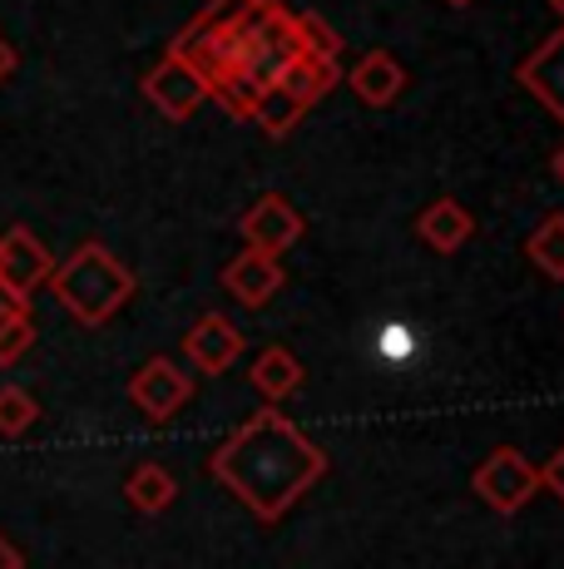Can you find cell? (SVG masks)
Segmentation results:
<instances>
[{
  "label": "cell",
  "mask_w": 564,
  "mask_h": 569,
  "mask_svg": "<svg viewBox=\"0 0 564 569\" xmlns=\"http://www.w3.org/2000/svg\"><path fill=\"white\" fill-rule=\"evenodd\" d=\"M169 54L189 60L233 119H253L258 94L302 54V36L282 0H209L173 36Z\"/></svg>",
  "instance_id": "cell-1"
},
{
  "label": "cell",
  "mask_w": 564,
  "mask_h": 569,
  "mask_svg": "<svg viewBox=\"0 0 564 569\" xmlns=\"http://www.w3.org/2000/svg\"><path fill=\"white\" fill-rule=\"evenodd\" d=\"M213 480H223L263 525L282 520L328 470L322 446H312L282 411H258L238 426L213 456Z\"/></svg>",
  "instance_id": "cell-2"
},
{
  "label": "cell",
  "mask_w": 564,
  "mask_h": 569,
  "mask_svg": "<svg viewBox=\"0 0 564 569\" xmlns=\"http://www.w3.org/2000/svg\"><path fill=\"white\" fill-rule=\"evenodd\" d=\"M46 282H50L60 308L84 327L110 322V317L134 298V272L100 243H80L60 268H50Z\"/></svg>",
  "instance_id": "cell-3"
},
{
  "label": "cell",
  "mask_w": 564,
  "mask_h": 569,
  "mask_svg": "<svg viewBox=\"0 0 564 569\" xmlns=\"http://www.w3.org/2000/svg\"><path fill=\"white\" fill-rule=\"evenodd\" d=\"M471 486H475V496L495 510V516H515V510L540 490V466H530L515 446H501L495 456H485L481 461Z\"/></svg>",
  "instance_id": "cell-4"
},
{
  "label": "cell",
  "mask_w": 564,
  "mask_h": 569,
  "mask_svg": "<svg viewBox=\"0 0 564 569\" xmlns=\"http://www.w3.org/2000/svg\"><path fill=\"white\" fill-rule=\"evenodd\" d=\"M144 100L159 109L164 119H189L193 109L209 100V84H203V74L193 70L189 60H179V54H164V60L154 64V70L144 74Z\"/></svg>",
  "instance_id": "cell-5"
},
{
  "label": "cell",
  "mask_w": 564,
  "mask_h": 569,
  "mask_svg": "<svg viewBox=\"0 0 564 569\" xmlns=\"http://www.w3.org/2000/svg\"><path fill=\"white\" fill-rule=\"evenodd\" d=\"M50 268H56V258H50V248L40 243L26 223H16L10 233H0V282L16 288L20 298H30V292L50 278Z\"/></svg>",
  "instance_id": "cell-6"
},
{
  "label": "cell",
  "mask_w": 564,
  "mask_h": 569,
  "mask_svg": "<svg viewBox=\"0 0 564 569\" xmlns=\"http://www.w3.org/2000/svg\"><path fill=\"white\" fill-rule=\"evenodd\" d=\"M238 233H243L248 248H263V253H288V248L302 238V213L282 199V193H263V199L243 213Z\"/></svg>",
  "instance_id": "cell-7"
},
{
  "label": "cell",
  "mask_w": 564,
  "mask_h": 569,
  "mask_svg": "<svg viewBox=\"0 0 564 569\" xmlns=\"http://www.w3.org/2000/svg\"><path fill=\"white\" fill-rule=\"evenodd\" d=\"M193 381L183 377L179 367L169 362V357H149L144 367L134 371V381H129V397H134V407L144 416H154V421H169L173 411L189 401Z\"/></svg>",
  "instance_id": "cell-8"
},
{
  "label": "cell",
  "mask_w": 564,
  "mask_h": 569,
  "mask_svg": "<svg viewBox=\"0 0 564 569\" xmlns=\"http://www.w3.org/2000/svg\"><path fill=\"white\" fill-rule=\"evenodd\" d=\"M183 352H189V362L199 371H209V377H219L238 362V352H243V337H238V327L228 322L219 312H203L199 322L189 327V337H183Z\"/></svg>",
  "instance_id": "cell-9"
},
{
  "label": "cell",
  "mask_w": 564,
  "mask_h": 569,
  "mask_svg": "<svg viewBox=\"0 0 564 569\" xmlns=\"http://www.w3.org/2000/svg\"><path fill=\"white\" fill-rule=\"evenodd\" d=\"M515 80H520V90H530L564 124V30L550 36L545 46H535L530 60H520Z\"/></svg>",
  "instance_id": "cell-10"
},
{
  "label": "cell",
  "mask_w": 564,
  "mask_h": 569,
  "mask_svg": "<svg viewBox=\"0 0 564 569\" xmlns=\"http://www.w3.org/2000/svg\"><path fill=\"white\" fill-rule=\"evenodd\" d=\"M223 282L228 292H233L238 302H248V308H263L268 298L288 282V272H282L278 253H263V248H243L233 262L223 268Z\"/></svg>",
  "instance_id": "cell-11"
},
{
  "label": "cell",
  "mask_w": 564,
  "mask_h": 569,
  "mask_svg": "<svg viewBox=\"0 0 564 569\" xmlns=\"http://www.w3.org/2000/svg\"><path fill=\"white\" fill-rule=\"evenodd\" d=\"M352 80V90L362 94L366 104H392L401 90H406V70L396 64V54H386V50H366L362 60H356V70L346 74Z\"/></svg>",
  "instance_id": "cell-12"
},
{
  "label": "cell",
  "mask_w": 564,
  "mask_h": 569,
  "mask_svg": "<svg viewBox=\"0 0 564 569\" xmlns=\"http://www.w3.org/2000/svg\"><path fill=\"white\" fill-rule=\"evenodd\" d=\"M338 74H342V64L332 60V54H308V50H302L298 60H292L288 70L278 74V84H282V90H288L302 109H312V104L322 100V94L332 90V84H338Z\"/></svg>",
  "instance_id": "cell-13"
},
{
  "label": "cell",
  "mask_w": 564,
  "mask_h": 569,
  "mask_svg": "<svg viewBox=\"0 0 564 569\" xmlns=\"http://www.w3.org/2000/svg\"><path fill=\"white\" fill-rule=\"evenodd\" d=\"M416 233L426 238L436 253H455V248H465L471 243V233H475V218L465 213L455 199H436L426 208V213L416 218Z\"/></svg>",
  "instance_id": "cell-14"
},
{
  "label": "cell",
  "mask_w": 564,
  "mask_h": 569,
  "mask_svg": "<svg viewBox=\"0 0 564 569\" xmlns=\"http://www.w3.org/2000/svg\"><path fill=\"white\" fill-rule=\"evenodd\" d=\"M173 496H179V486H173V476L164 466H134V470H129V480H124V500L134 510H144V516L169 510Z\"/></svg>",
  "instance_id": "cell-15"
},
{
  "label": "cell",
  "mask_w": 564,
  "mask_h": 569,
  "mask_svg": "<svg viewBox=\"0 0 564 569\" xmlns=\"http://www.w3.org/2000/svg\"><path fill=\"white\" fill-rule=\"evenodd\" d=\"M253 387L263 391L268 401H282L302 387V362L288 352V347H268L263 357L253 362Z\"/></svg>",
  "instance_id": "cell-16"
},
{
  "label": "cell",
  "mask_w": 564,
  "mask_h": 569,
  "mask_svg": "<svg viewBox=\"0 0 564 569\" xmlns=\"http://www.w3.org/2000/svg\"><path fill=\"white\" fill-rule=\"evenodd\" d=\"M525 253H530V262H535L540 272H545V278L564 282V213H550L545 223L530 233Z\"/></svg>",
  "instance_id": "cell-17"
},
{
  "label": "cell",
  "mask_w": 564,
  "mask_h": 569,
  "mask_svg": "<svg viewBox=\"0 0 564 569\" xmlns=\"http://www.w3.org/2000/svg\"><path fill=\"white\" fill-rule=\"evenodd\" d=\"M302 114H308V109H302L298 100H292V94L282 90V84H268V90L258 94V104H253V119H258V124H263V129H268V134H273V139L292 134Z\"/></svg>",
  "instance_id": "cell-18"
},
{
  "label": "cell",
  "mask_w": 564,
  "mask_h": 569,
  "mask_svg": "<svg viewBox=\"0 0 564 569\" xmlns=\"http://www.w3.org/2000/svg\"><path fill=\"white\" fill-rule=\"evenodd\" d=\"M36 397L26 387H0V436H26L36 426Z\"/></svg>",
  "instance_id": "cell-19"
},
{
  "label": "cell",
  "mask_w": 564,
  "mask_h": 569,
  "mask_svg": "<svg viewBox=\"0 0 564 569\" xmlns=\"http://www.w3.org/2000/svg\"><path fill=\"white\" fill-rule=\"evenodd\" d=\"M298 36H302V50L308 54H332V60L342 54V36L318 16V10H302L298 16Z\"/></svg>",
  "instance_id": "cell-20"
},
{
  "label": "cell",
  "mask_w": 564,
  "mask_h": 569,
  "mask_svg": "<svg viewBox=\"0 0 564 569\" xmlns=\"http://www.w3.org/2000/svg\"><path fill=\"white\" fill-rule=\"evenodd\" d=\"M30 342H36L30 312L26 317H6V322H0V367H16L20 357L30 352Z\"/></svg>",
  "instance_id": "cell-21"
},
{
  "label": "cell",
  "mask_w": 564,
  "mask_h": 569,
  "mask_svg": "<svg viewBox=\"0 0 564 569\" xmlns=\"http://www.w3.org/2000/svg\"><path fill=\"white\" fill-rule=\"evenodd\" d=\"M540 486H550V490H555V496L564 500V446H560L555 456H550L545 466H540Z\"/></svg>",
  "instance_id": "cell-22"
},
{
  "label": "cell",
  "mask_w": 564,
  "mask_h": 569,
  "mask_svg": "<svg viewBox=\"0 0 564 569\" xmlns=\"http://www.w3.org/2000/svg\"><path fill=\"white\" fill-rule=\"evenodd\" d=\"M26 312H30V298H20L16 288L0 282V322H6V317H26Z\"/></svg>",
  "instance_id": "cell-23"
},
{
  "label": "cell",
  "mask_w": 564,
  "mask_h": 569,
  "mask_svg": "<svg viewBox=\"0 0 564 569\" xmlns=\"http://www.w3.org/2000/svg\"><path fill=\"white\" fill-rule=\"evenodd\" d=\"M10 74H16V46H10L6 36H0V84H6Z\"/></svg>",
  "instance_id": "cell-24"
},
{
  "label": "cell",
  "mask_w": 564,
  "mask_h": 569,
  "mask_svg": "<svg viewBox=\"0 0 564 569\" xmlns=\"http://www.w3.org/2000/svg\"><path fill=\"white\" fill-rule=\"evenodd\" d=\"M0 569H26V560H20V550L6 540V535H0Z\"/></svg>",
  "instance_id": "cell-25"
},
{
  "label": "cell",
  "mask_w": 564,
  "mask_h": 569,
  "mask_svg": "<svg viewBox=\"0 0 564 569\" xmlns=\"http://www.w3.org/2000/svg\"><path fill=\"white\" fill-rule=\"evenodd\" d=\"M555 179H560V183H564V144H560V149H555Z\"/></svg>",
  "instance_id": "cell-26"
},
{
  "label": "cell",
  "mask_w": 564,
  "mask_h": 569,
  "mask_svg": "<svg viewBox=\"0 0 564 569\" xmlns=\"http://www.w3.org/2000/svg\"><path fill=\"white\" fill-rule=\"evenodd\" d=\"M550 6H555V16H560V20H564V0H550Z\"/></svg>",
  "instance_id": "cell-27"
},
{
  "label": "cell",
  "mask_w": 564,
  "mask_h": 569,
  "mask_svg": "<svg viewBox=\"0 0 564 569\" xmlns=\"http://www.w3.org/2000/svg\"><path fill=\"white\" fill-rule=\"evenodd\" d=\"M451 6H471V0H451Z\"/></svg>",
  "instance_id": "cell-28"
}]
</instances>
